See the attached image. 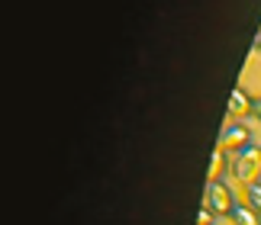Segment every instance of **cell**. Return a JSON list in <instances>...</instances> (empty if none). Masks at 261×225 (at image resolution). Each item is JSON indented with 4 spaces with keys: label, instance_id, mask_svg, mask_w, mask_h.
Returning a JSON list of instances; mask_svg holds the SVG:
<instances>
[{
    "label": "cell",
    "instance_id": "6da1fadb",
    "mask_svg": "<svg viewBox=\"0 0 261 225\" xmlns=\"http://www.w3.org/2000/svg\"><path fill=\"white\" fill-rule=\"evenodd\" d=\"M229 167H232L236 180L242 183V187H248V183H261V148L248 145L242 151H236L232 161H229Z\"/></svg>",
    "mask_w": 261,
    "mask_h": 225
},
{
    "label": "cell",
    "instance_id": "7a4b0ae2",
    "mask_svg": "<svg viewBox=\"0 0 261 225\" xmlns=\"http://www.w3.org/2000/svg\"><path fill=\"white\" fill-rule=\"evenodd\" d=\"M206 206L216 212V216H232L236 209V196H232V187L226 180H210L206 183Z\"/></svg>",
    "mask_w": 261,
    "mask_h": 225
},
{
    "label": "cell",
    "instance_id": "3957f363",
    "mask_svg": "<svg viewBox=\"0 0 261 225\" xmlns=\"http://www.w3.org/2000/svg\"><path fill=\"white\" fill-rule=\"evenodd\" d=\"M252 145V129L245 126V122H229V126L223 129V142H219V148L223 151H242Z\"/></svg>",
    "mask_w": 261,
    "mask_h": 225
},
{
    "label": "cell",
    "instance_id": "277c9868",
    "mask_svg": "<svg viewBox=\"0 0 261 225\" xmlns=\"http://www.w3.org/2000/svg\"><path fill=\"white\" fill-rule=\"evenodd\" d=\"M232 225H261V212L252 209L248 203H236V209H232Z\"/></svg>",
    "mask_w": 261,
    "mask_h": 225
},
{
    "label": "cell",
    "instance_id": "5b68a950",
    "mask_svg": "<svg viewBox=\"0 0 261 225\" xmlns=\"http://www.w3.org/2000/svg\"><path fill=\"white\" fill-rule=\"evenodd\" d=\"M252 103L255 100L245 94V90H232V97H229V112H232V116H242V112H252Z\"/></svg>",
    "mask_w": 261,
    "mask_h": 225
},
{
    "label": "cell",
    "instance_id": "8992f818",
    "mask_svg": "<svg viewBox=\"0 0 261 225\" xmlns=\"http://www.w3.org/2000/svg\"><path fill=\"white\" fill-rule=\"evenodd\" d=\"M245 196H248V206L261 212V183H248V187H245Z\"/></svg>",
    "mask_w": 261,
    "mask_h": 225
},
{
    "label": "cell",
    "instance_id": "52a82bcc",
    "mask_svg": "<svg viewBox=\"0 0 261 225\" xmlns=\"http://www.w3.org/2000/svg\"><path fill=\"white\" fill-rule=\"evenodd\" d=\"M213 222H216V212L203 203V206H200V212H197V225H213Z\"/></svg>",
    "mask_w": 261,
    "mask_h": 225
},
{
    "label": "cell",
    "instance_id": "ba28073f",
    "mask_svg": "<svg viewBox=\"0 0 261 225\" xmlns=\"http://www.w3.org/2000/svg\"><path fill=\"white\" fill-rule=\"evenodd\" d=\"M252 116L261 122V97H255V103H252Z\"/></svg>",
    "mask_w": 261,
    "mask_h": 225
},
{
    "label": "cell",
    "instance_id": "9c48e42d",
    "mask_svg": "<svg viewBox=\"0 0 261 225\" xmlns=\"http://www.w3.org/2000/svg\"><path fill=\"white\" fill-rule=\"evenodd\" d=\"M255 48H258V55H261V33H258V39H255Z\"/></svg>",
    "mask_w": 261,
    "mask_h": 225
}]
</instances>
